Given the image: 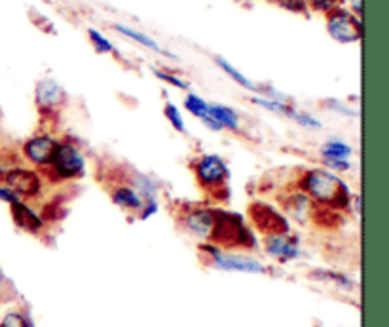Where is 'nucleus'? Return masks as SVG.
Instances as JSON below:
<instances>
[{
  "instance_id": "nucleus-6",
  "label": "nucleus",
  "mask_w": 389,
  "mask_h": 327,
  "mask_svg": "<svg viewBox=\"0 0 389 327\" xmlns=\"http://www.w3.org/2000/svg\"><path fill=\"white\" fill-rule=\"evenodd\" d=\"M4 186H8L17 198H34L40 192V177L31 169L14 168L4 173Z\"/></svg>"
},
{
  "instance_id": "nucleus-8",
  "label": "nucleus",
  "mask_w": 389,
  "mask_h": 327,
  "mask_svg": "<svg viewBox=\"0 0 389 327\" xmlns=\"http://www.w3.org/2000/svg\"><path fill=\"white\" fill-rule=\"evenodd\" d=\"M57 141L50 136H36L29 139L23 145V153L29 160L36 166H50L54 154H56Z\"/></svg>"
},
{
  "instance_id": "nucleus-21",
  "label": "nucleus",
  "mask_w": 389,
  "mask_h": 327,
  "mask_svg": "<svg viewBox=\"0 0 389 327\" xmlns=\"http://www.w3.org/2000/svg\"><path fill=\"white\" fill-rule=\"evenodd\" d=\"M0 327H31V323H29V320L23 316L21 312H8L0 320Z\"/></svg>"
},
{
  "instance_id": "nucleus-25",
  "label": "nucleus",
  "mask_w": 389,
  "mask_h": 327,
  "mask_svg": "<svg viewBox=\"0 0 389 327\" xmlns=\"http://www.w3.org/2000/svg\"><path fill=\"white\" fill-rule=\"evenodd\" d=\"M279 4L285 6V8H289L293 11H304L306 10V4H304V0H279Z\"/></svg>"
},
{
  "instance_id": "nucleus-11",
  "label": "nucleus",
  "mask_w": 389,
  "mask_h": 327,
  "mask_svg": "<svg viewBox=\"0 0 389 327\" xmlns=\"http://www.w3.org/2000/svg\"><path fill=\"white\" fill-rule=\"evenodd\" d=\"M213 223H215V213L213 209H192L186 217H184V225L190 232H194L196 236L206 238L209 240L213 231Z\"/></svg>"
},
{
  "instance_id": "nucleus-20",
  "label": "nucleus",
  "mask_w": 389,
  "mask_h": 327,
  "mask_svg": "<svg viewBox=\"0 0 389 327\" xmlns=\"http://www.w3.org/2000/svg\"><path fill=\"white\" fill-rule=\"evenodd\" d=\"M255 103L262 105L264 109H270L273 113L283 114V116H291V119H295L296 116V111H293V109H291L289 105H285V103L272 101V99H255Z\"/></svg>"
},
{
  "instance_id": "nucleus-9",
  "label": "nucleus",
  "mask_w": 389,
  "mask_h": 327,
  "mask_svg": "<svg viewBox=\"0 0 389 327\" xmlns=\"http://www.w3.org/2000/svg\"><path fill=\"white\" fill-rule=\"evenodd\" d=\"M207 251L211 253L213 265L224 271H239V272H262L264 266L255 259L243 257V255H223L217 249L207 248Z\"/></svg>"
},
{
  "instance_id": "nucleus-26",
  "label": "nucleus",
  "mask_w": 389,
  "mask_h": 327,
  "mask_svg": "<svg viewBox=\"0 0 389 327\" xmlns=\"http://www.w3.org/2000/svg\"><path fill=\"white\" fill-rule=\"evenodd\" d=\"M310 2L319 10H333L338 0H310Z\"/></svg>"
},
{
  "instance_id": "nucleus-24",
  "label": "nucleus",
  "mask_w": 389,
  "mask_h": 327,
  "mask_svg": "<svg viewBox=\"0 0 389 327\" xmlns=\"http://www.w3.org/2000/svg\"><path fill=\"white\" fill-rule=\"evenodd\" d=\"M156 76L161 80H167L169 84L173 86H177V88H183V90H186L188 86H186V82H183L181 79H177V76H171V74H167V73H161V71H156Z\"/></svg>"
},
{
  "instance_id": "nucleus-28",
  "label": "nucleus",
  "mask_w": 389,
  "mask_h": 327,
  "mask_svg": "<svg viewBox=\"0 0 389 327\" xmlns=\"http://www.w3.org/2000/svg\"><path fill=\"white\" fill-rule=\"evenodd\" d=\"M327 162L328 168H333V169H350V162L348 160H325Z\"/></svg>"
},
{
  "instance_id": "nucleus-4",
  "label": "nucleus",
  "mask_w": 389,
  "mask_h": 327,
  "mask_svg": "<svg viewBox=\"0 0 389 327\" xmlns=\"http://www.w3.org/2000/svg\"><path fill=\"white\" fill-rule=\"evenodd\" d=\"M249 215L256 228H258L262 234H266V236L289 232V223H287V219L279 213L278 209H273L272 206H268V203L262 202L251 203Z\"/></svg>"
},
{
  "instance_id": "nucleus-3",
  "label": "nucleus",
  "mask_w": 389,
  "mask_h": 327,
  "mask_svg": "<svg viewBox=\"0 0 389 327\" xmlns=\"http://www.w3.org/2000/svg\"><path fill=\"white\" fill-rule=\"evenodd\" d=\"M327 29L333 39H336L338 42H344V44L357 42L363 36V27L359 17L348 10H340V8L330 10L327 19Z\"/></svg>"
},
{
  "instance_id": "nucleus-29",
  "label": "nucleus",
  "mask_w": 389,
  "mask_h": 327,
  "mask_svg": "<svg viewBox=\"0 0 389 327\" xmlns=\"http://www.w3.org/2000/svg\"><path fill=\"white\" fill-rule=\"evenodd\" d=\"M351 6H353V14L361 16V0H351Z\"/></svg>"
},
{
  "instance_id": "nucleus-5",
  "label": "nucleus",
  "mask_w": 389,
  "mask_h": 327,
  "mask_svg": "<svg viewBox=\"0 0 389 327\" xmlns=\"http://www.w3.org/2000/svg\"><path fill=\"white\" fill-rule=\"evenodd\" d=\"M50 166L59 179H74L84 171V159L80 151L71 143H57Z\"/></svg>"
},
{
  "instance_id": "nucleus-14",
  "label": "nucleus",
  "mask_w": 389,
  "mask_h": 327,
  "mask_svg": "<svg viewBox=\"0 0 389 327\" xmlns=\"http://www.w3.org/2000/svg\"><path fill=\"white\" fill-rule=\"evenodd\" d=\"M207 113L221 126V130L223 128H226V130H238L239 128L238 114L233 113L232 109L224 107V105H211V103H207Z\"/></svg>"
},
{
  "instance_id": "nucleus-27",
  "label": "nucleus",
  "mask_w": 389,
  "mask_h": 327,
  "mask_svg": "<svg viewBox=\"0 0 389 327\" xmlns=\"http://www.w3.org/2000/svg\"><path fill=\"white\" fill-rule=\"evenodd\" d=\"M0 198H2V200H4V202H8V203H14V202H17V200H19V198H17L16 194L10 191V188H8V186H0Z\"/></svg>"
},
{
  "instance_id": "nucleus-30",
  "label": "nucleus",
  "mask_w": 389,
  "mask_h": 327,
  "mask_svg": "<svg viewBox=\"0 0 389 327\" xmlns=\"http://www.w3.org/2000/svg\"><path fill=\"white\" fill-rule=\"evenodd\" d=\"M4 289H6V278L4 274H2V271H0V295L4 293Z\"/></svg>"
},
{
  "instance_id": "nucleus-7",
  "label": "nucleus",
  "mask_w": 389,
  "mask_h": 327,
  "mask_svg": "<svg viewBox=\"0 0 389 327\" xmlns=\"http://www.w3.org/2000/svg\"><path fill=\"white\" fill-rule=\"evenodd\" d=\"M196 177L207 191H213V188H218L226 183L228 169H226V164L218 156H203L200 162L196 164Z\"/></svg>"
},
{
  "instance_id": "nucleus-12",
  "label": "nucleus",
  "mask_w": 389,
  "mask_h": 327,
  "mask_svg": "<svg viewBox=\"0 0 389 327\" xmlns=\"http://www.w3.org/2000/svg\"><path fill=\"white\" fill-rule=\"evenodd\" d=\"M65 99L61 86L54 82V80H42L36 88V103L42 111H51V109L59 107Z\"/></svg>"
},
{
  "instance_id": "nucleus-23",
  "label": "nucleus",
  "mask_w": 389,
  "mask_h": 327,
  "mask_svg": "<svg viewBox=\"0 0 389 327\" xmlns=\"http://www.w3.org/2000/svg\"><path fill=\"white\" fill-rule=\"evenodd\" d=\"M166 116H167V120L171 122V126H173V128H175V130L181 131V134H184L183 116H181V113H178V109L175 107V105H171V103H167Z\"/></svg>"
},
{
  "instance_id": "nucleus-15",
  "label": "nucleus",
  "mask_w": 389,
  "mask_h": 327,
  "mask_svg": "<svg viewBox=\"0 0 389 327\" xmlns=\"http://www.w3.org/2000/svg\"><path fill=\"white\" fill-rule=\"evenodd\" d=\"M112 200L126 209H141L145 203L133 186H118L116 191L112 192Z\"/></svg>"
},
{
  "instance_id": "nucleus-16",
  "label": "nucleus",
  "mask_w": 389,
  "mask_h": 327,
  "mask_svg": "<svg viewBox=\"0 0 389 327\" xmlns=\"http://www.w3.org/2000/svg\"><path fill=\"white\" fill-rule=\"evenodd\" d=\"M184 105H186V109H188L190 113L194 114V116H198V119L203 120L209 128H213V130H221V126H218L217 122L209 116V113H207V101H203L201 97L190 94V96H186Z\"/></svg>"
},
{
  "instance_id": "nucleus-1",
  "label": "nucleus",
  "mask_w": 389,
  "mask_h": 327,
  "mask_svg": "<svg viewBox=\"0 0 389 327\" xmlns=\"http://www.w3.org/2000/svg\"><path fill=\"white\" fill-rule=\"evenodd\" d=\"M302 188L310 194L315 202L328 206L333 209H344L350 203V191L344 181L325 169H311L300 181Z\"/></svg>"
},
{
  "instance_id": "nucleus-10",
  "label": "nucleus",
  "mask_w": 389,
  "mask_h": 327,
  "mask_svg": "<svg viewBox=\"0 0 389 327\" xmlns=\"http://www.w3.org/2000/svg\"><path fill=\"white\" fill-rule=\"evenodd\" d=\"M266 251L276 259H295L298 257V238L291 236L289 232L266 236Z\"/></svg>"
},
{
  "instance_id": "nucleus-13",
  "label": "nucleus",
  "mask_w": 389,
  "mask_h": 327,
  "mask_svg": "<svg viewBox=\"0 0 389 327\" xmlns=\"http://www.w3.org/2000/svg\"><path fill=\"white\" fill-rule=\"evenodd\" d=\"M11 206V217L16 221V225L19 228L27 232H39L42 228V219H40L39 215L34 213L33 209L29 208L27 203L21 202V200H17V202L10 203Z\"/></svg>"
},
{
  "instance_id": "nucleus-22",
  "label": "nucleus",
  "mask_w": 389,
  "mask_h": 327,
  "mask_svg": "<svg viewBox=\"0 0 389 327\" xmlns=\"http://www.w3.org/2000/svg\"><path fill=\"white\" fill-rule=\"evenodd\" d=\"M89 39H91V42L95 44V48H97V51H101V54H108V51H114V46L108 42V40L103 36L101 33H97L95 29H89Z\"/></svg>"
},
{
  "instance_id": "nucleus-17",
  "label": "nucleus",
  "mask_w": 389,
  "mask_h": 327,
  "mask_svg": "<svg viewBox=\"0 0 389 327\" xmlns=\"http://www.w3.org/2000/svg\"><path fill=\"white\" fill-rule=\"evenodd\" d=\"M321 154L325 160H348L351 154V147L342 141H328L321 147Z\"/></svg>"
},
{
  "instance_id": "nucleus-18",
  "label": "nucleus",
  "mask_w": 389,
  "mask_h": 327,
  "mask_svg": "<svg viewBox=\"0 0 389 327\" xmlns=\"http://www.w3.org/2000/svg\"><path fill=\"white\" fill-rule=\"evenodd\" d=\"M217 65H218V67H221V69H224V73L228 74V76H230V79H232V80H236V82H238L239 86H243V88H247V90L261 91V90H258V88H256L255 84H253V82H251L249 79H245L243 74L239 73L238 69H233L228 61H224V59H221V57H218V59H217Z\"/></svg>"
},
{
  "instance_id": "nucleus-2",
  "label": "nucleus",
  "mask_w": 389,
  "mask_h": 327,
  "mask_svg": "<svg viewBox=\"0 0 389 327\" xmlns=\"http://www.w3.org/2000/svg\"><path fill=\"white\" fill-rule=\"evenodd\" d=\"M213 213H215V223L209 236L213 243L224 249L255 248V236L249 231V226H245L239 215L224 211V209H213Z\"/></svg>"
},
{
  "instance_id": "nucleus-19",
  "label": "nucleus",
  "mask_w": 389,
  "mask_h": 327,
  "mask_svg": "<svg viewBox=\"0 0 389 327\" xmlns=\"http://www.w3.org/2000/svg\"><path fill=\"white\" fill-rule=\"evenodd\" d=\"M116 29H118V31H120V33H122V34H126V36H129V39L137 40V42H139V44L146 46V48H151V50H154V51H160V54H166V51L161 50L160 46L156 44L154 40L148 39V36H145V34L137 33V31H133V29L123 27V25H116Z\"/></svg>"
}]
</instances>
